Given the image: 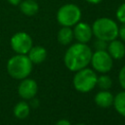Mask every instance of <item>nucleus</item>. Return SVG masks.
Instances as JSON below:
<instances>
[{"label":"nucleus","instance_id":"nucleus-1","mask_svg":"<svg viewBox=\"0 0 125 125\" xmlns=\"http://www.w3.org/2000/svg\"><path fill=\"white\" fill-rule=\"evenodd\" d=\"M92 49L85 43L76 42L71 44L64 53L63 62L70 71H77L87 67L91 62Z\"/></svg>","mask_w":125,"mask_h":125},{"label":"nucleus","instance_id":"nucleus-2","mask_svg":"<svg viewBox=\"0 0 125 125\" xmlns=\"http://www.w3.org/2000/svg\"><path fill=\"white\" fill-rule=\"evenodd\" d=\"M33 63L27 55L16 54L7 62V71L9 75L17 80H21L29 76Z\"/></svg>","mask_w":125,"mask_h":125},{"label":"nucleus","instance_id":"nucleus-3","mask_svg":"<svg viewBox=\"0 0 125 125\" xmlns=\"http://www.w3.org/2000/svg\"><path fill=\"white\" fill-rule=\"evenodd\" d=\"M93 36L96 39H101L105 42H109L118 38L119 26L115 21L110 18H99L92 23Z\"/></svg>","mask_w":125,"mask_h":125},{"label":"nucleus","instance_id":"nucleus-4","mask_svg":"<svg viewBox=\"0 0 125 125\" xmlns=\"http://www.w3.org/2000/svg\"><path fill=\"white\" fill-rule=\"evenodd\" d=\"M98 75L93 68L84 67L75 71L73 76V87L80 93H88L97 86Z\"/></svg>","mask_w":125,"mask_h":125},{"label":"nucleus","instance_id":"nucleus-5","mask_svg":"<svg viewBox=\"0 0 125 125\" xmlns=\"http://www.w3.org/2000/svg\"><path fill=\"white\" fill-rule=\"evenodd\" d=\"M56 18L57 21L62 26L73 27L81 21L82 12L77 5L73 3H66L59 8Z\"/></svg>","mask_w":125,"mask_h":125},{"label":"nucleus","instance_id":"nucleus-6","mask_svg":"<svg viewBox=\"0 0 125 125\" xmlns=\"http://www.w3.org/2000/svg\"><path fill=\"white\" fill-rule=\"evenodd\" d=\"M90 63L96 72L107 73L113 66V59L106 50H96L92 54Z\"/></svg>","mask_w":125,"mask_h":125},{"label":"nucleus","instance_id":"nucleus-7","mask_svg":"<svg viewBox=\"0 0 125 125\" xmlns=\"http://www.w3.org/2000/svg\"><path fill=\"white\" fill-rule=\"evenodd\" d=\"M10 45L12 50L16 54L27 55V53L33 46V42H32L31 36L27 32L19 31V32H16L11 37Z\"/></svg>","mask_w":125,"mask_h":125},{"label":"nucleus","instance_id":"nucleus-8","mask_svg":"<svg viewBox=\"0 0 125 125\" xmlns=\"http://www.w3.org/2000/svg\"><path fill=\"white\" fill-rule=\"evenodd\" d=\"M37 89H38V86H37L36 81L31 78L26 77L21 80L19 87H18V93H19V96L22 100L28 101V100L35 98L37 94Z\"/></svg>","mask_w":125,"mask_h":125},{"label":"nucleus","instance_id":"nucleus-9","mask_svg":"<svg viewBox=\"0 0 125 125\" xmlns=\"http://www.w3.org/2000/svg\"><path fill=\"white\" fill-rule=\"evenodd\" d=\"M72 30H73V36L76 42L87 44L88 42H90V40L93 37L92 25H90L88 22L80 21L72 27Z\"/></svg>","mask_w":125,"mask_h":125},{"label":"nucleus","instance_id":"nucleus-10","mask_svg":"<svg viewBox=\"0 0 125 125\" xmlns=\"http://www.w3.org/2000/svg\"><path fill=\"white\" fill-rule=\"evenodd\" d=\"M106 51L113 60H121L125 56L124 42L122 40L117 39V38L113 39V40L107 42Z\"/></svg>","mask_w":125,"mask_h":125},{"label":"nucleus","instance_id":"nucleus-11","mask_svg":"<svg viewBox=\"0 0 125 125\" xmlns=\"http://www.w3.org/2000/svg\"><path fill=\"white\" fill-rule=\"evenodd\" d=\"M113 99H114V96L108 90H101L95 95L94 101L98 106L106 108L112 105Z\"/></svg>","mask_w":125,"mask_h":125},{"label":"nucleus","instance_id":"nucleus-12","mask_svg":"<svg viewBox=\"0 0 125 125\" xmlns=\"http://www.w3.org/2000/svg\"><path fill=\"white\" fill-rule=\"evenodd\" d=\"M27 57L31 61L33 64H39L43 62L47 58V50L42 46H32L29 52L27 53Z\"/></svg>","mask_w":125,"mask_h":125},{"label":"nucleus","instance_id":"nucleus-13","mask_svg":"<svg viewBox=\"0 0 125 125\" xmlns=\"http://www.w3.org/2000/svg\"><path fill=\"white\" fill-rule=\"evenodd\" d=\"M19 8L21 14L27 17H32L36 15L39 11V5L35 0H21Z\"/></svg>","mask_w":125,"mask_h":125},{"label":"nucleus","instance_id":"nucleus-14","mask_svg":"<svg viewBox=\"0 0 125 125\" xmlns=\"http://www.w3.org/2000/svg\"><path fill=\"white\" fill-rule=\"evenodd\" d=\"M57 39H58V42L60 44L63 45V46L69 45L73 41V39H74L72 27H69V26H62L60 28V30L58 31Z\"/></svg>","mask_w":125,"mask_h":125},{"label":"nucleus","instance_id":"nucleus-15","mask_svg":"<svg viewBox=\"0 0 125 125\" xmlns=\"http://www.w3.org/2000/svg\"><path fill=\"white\" fill-rule=\"evenodd\" d=\"M30 112V104L23 101H21L16 104L14 106V114L18 119H25Z\"/></svg>","mask_w":125,"mask_h":125},{"label":"nucleus","instance_id":"nucleus-16","mask_svg":"<svg viewBox=\"0 0 125 125\" xmlns=\"http://www.w3.org/2000/svg\"><path fill=\"white\" fill-rule=\"evenodd\" d=\"M112 105L121 116L125 117V90L117 93L114 96Z\"/></svg>","mask_w":125,"mask_h":125},{"label":"nucleus","instance_id":"nucleus-17","mask_svg":"<svg viewBox=\"0 0 125 125\" xmlns=\"http://www.w3.org/2000/svg\"><path fill=\"white\" fill-rule=\"evenodd\" d=\"M97 85L101 90H108L112 85V80L106 73H102V75L98 76Z\"/></svg>","mask_w":125,"mask_h":125},{"label":"nucleus","instance_id":"nucleus-18","mask_svg":"<svg viewBox=\"0 0 125 125\" xmlns=\"http://www.w3.org/2000/svg\"><path fill=\"white\" fill-rule=\"evenodd\" d=\"M115 17L121 24L125 23V2L118 6L116 13H115Z\"/></svg>","mask_w":125,"mask_h":125},{"label":"nucleus","instance_id":"nucleus-19","mask_svg":"<svg viewBox=\"0 0 125 125\" xmlns=\"http://www.w3.org/2000/svg\"><path fill=\"white\" fill-rule=\"evenodd\" d=\"M118 81H119V84L122 87V89L125 90V64L121 67V69L118 73Z\"/></svg>","mask_w":125,"mask_h":125},{"label":"nucleus","instance_id":"nucleus-20","mask_svg":"<svg viewBox=\"0 0 125 125\" xmlns=\"http://www.w3.org/2000/svg\"><path fill=\"white\" fill-rule=\"evenodd\" d=\"M94 47L96 50H106L107 42L101 39H96V41L94 42Z\"/></svg>","mask_w":125,"mask_h":125},{"label":"nucleus","instance_id":"nucleus-21","mask_svg":"<svg viewBox=\"0 0 125 125\" xmlns=\"http://www.w3.org/2000/svg\"><path fill=\"white\" fill-rule=\"evenodd\" d=\"M118 37L120 38V40H122L123 42H125V23H122L121 26H119Z\"/></svg>","mask_w":125,"mask_h":125},{"label":"nucleus","instance_id":"nucleus-22","mask_svg":"<svg viewBox=\"0 0 125 125\" xmlns=\"http://www.w3.org/2000/svg\"><path fill=\"white\" fill-rule=\"evenodd\" d=\"M56 125H71V123L66 119H60L56 122Z\"/></svg>","mask_w":125,"mask_h":125},{"label":"nucleus","instance_id":"nucleus-23","mask_svg":"<svg viewBox=\"0 0 125 125\" xmlns=\"http://www.w3.org/2000/svg\"><path fill=\"white\" fill-rule=\"evenodd\" d=\"M7 1H8V3H9L10 5H12V6H19L20 3L21 2V0H7Z\"/></svg>","mask_w":125,"mask_h":125},{"label":"nucleus","instance_id":"nucleus-24","mask_svg":"<svg viewBox=\"0 0 125 125\" xmlns=\"http://www.w3.org/2000/svg\"><path fill=\"white\" fill-rule=\"evenodd\" d=\"M86 2H88L89 4H92V5H97V4H100L103 0H85Z\"/></svg>","mask_w":125,"mask_h":125},{"label":"nucleus","instance_id":"nucleus-25","mask_svg":"<svg viewBox=\"0 0 125 125\" xmlns=\"http://www.w3.org/2000/svg\"><path fill=\"white\" fill-rule=\"evenodd\" d=\"M76 125H86V124H84V123H78V124H76Z\"/></svg>","mask_w":125,"mask_h":125}]
</instances>
